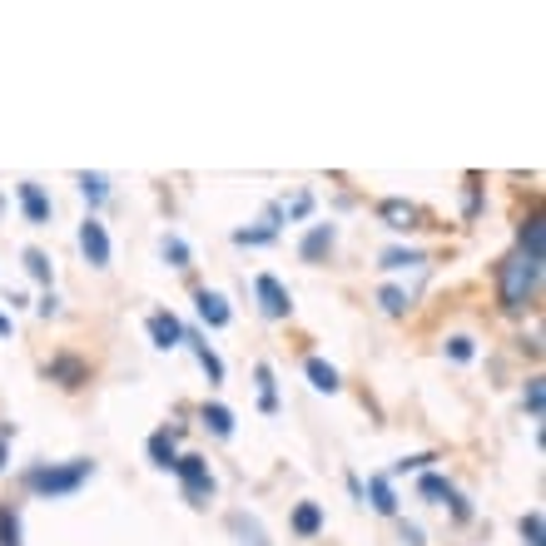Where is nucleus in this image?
I'll return each mask as SVG.
<instances>
[{
	"instance_id": "nucleus-1",
	"label": "nucleus",
	"mask_w": 546,
	"mask_h": 546,
	"mask_svg": "<svg viewBox=\"0 0 546 546\" xmlns=\"http://www.w3.org/2000/svg\"><path fill=\"white\" fill-rule=\"evenodd\" d=\"M541 273H546V258H531L522 249H512L507 258L497 264V298H502V313H527L537 308L541 298Z\"/></svg>"
},
{
	"instance_id": "nucleus-2",
	"label": "nucleus",
	"mask_w": 546,
	"mask_h": 546,
	"mask_svg": "<svg viewBox=\"0 0 546 546\" xmlns=\"http://www.w3.org/2000/svg\"><path fill=\"white\" fill-rule=\"evenodd\" d=\"M94 477V462L90 457H70V462H30L25 472H20V482H25V492H35V497H75L80 487Z\"/></svg>"
},
{
	"instance_id": "nucleus-3",
	"label": "nucleus",
	"mask_w": 546,
	"mask_h": 546,
	"mask_svg": "<svg viewBox=\"0 0 546 546\" xmlns=\"http://www.w3.org/2000/svg\"><path fill=\"white\" fill-rule=\"evenodd\" d=\"M174 472H180V482H184V497L194 502V507H204V502L219 492V482H214V472H209V462H204V457H194V453L174 462Z\"/></svg>"
},
{
	"instance_id": "nucleus-4",
	"label": "nucleus",
	"mask_w": 546,
	"mask_h": 546,
	"mask_svg": "<svg viewBox=\"0 0 546 546\" xmlns=\"http://www.w3.org/2000/svg\"><path fill=\"white\" fill-rule=\"evenodd\" d=\"M254 293H258V308H264V318H288L293 313V298H288V288H283L278 278H273V273H258L254 278Z\"/></svg>"
},
{
	"instance_id": "nucleus-5",
	"label": "nucleus",
	"mask_w": 546,
	"mask_h": 546,
	"mask_svg": "<svg viewBox=\"0 0 546 546\" xmlns=\"http://www.w3.org/2000/svg\"><path fill=\"white\" fill-rule=\"evenodd\" d=\"M45 377H50V383H60L65 393H75V387L90 383V363L75 358V353H55V358L45 363Z\"/></svg>"
},
{
	"instance_id": "nucleus-6",
	"label": "nucleus",
	"mask_w": 546,
	"mask_h": 546,
	"mask_svg": "<svg viewBox=\"0 0 546 546\" xmlns=\"http://www.w3.org/2000/svg\"><path fill=\"white\" fill-rule=\"evenodd\" d=\"M377 219H383L393 234H413V229H423V209H417L413 199H383V204H377Z\"/></svg>"
},
{
	"instance_id": "nucleus-7",
	"label": "nucleus",
	"mask_w": 546,
	"mask_h": 546,
	"mask_svg": "<svg viewBox=\"0 0 546 546\" xmlns=\"http://www.w3.org/2000/svg\"><path fill=\"white\" fill-rule=\"evenodd\" d=\"M80 254H85L90 268H110V234H104V224L94 214L80 224Z\"/></svg>"
},
{
	"instance_id": "nucleus-8",
	"label": "nucleus",
	"mask_w": 546,
	"mask_h": 546,
	"mask_svg": "<svg viewBox=\"0 0 546 546\" xmlns=\"http://www.w3.org/2000/svg\"><path fill=\"white\" fill-rule=\"evenodd\" d=\"M15 199H20V214H25V224H35V229L50 224V194H45L35 180L15 184Z\"/></svg>"
},
{
	"instance_id": "nucleus-9",
	"label": "nucleus",
	"mask_w": 546,
	"mask_h": 546,
	"mask_svg": "<svg viewBox=\"0 0 546 546\" xmlns=\"http://www.w3.org/2000/svg\"><path fill=\"white\" fill-rule=\"evenodd\" d=\"M333 244H338V224H313L298 244V258L303 264H323V258L333 254Z\"/></svg>"
},
{
	"instance_id": "nucleus-10",
	"label": "nucleus",
	"mask_w": 546,
	"mask_h": 546,
	"mask_svg": "<svg viewBox=\"0 0 546 546\" xmlns=\"http://www.w3.org/2000/svg\"><path fill=\"white\" fill-rule=\"evenodd\" d=\"M150 338H154V348H164V353H170V348H184V323L180 318H174V313H150Z\"/></svg>"
},
{
	"instance_id": "nucleus-11",
	"label": "nucleus",
	"mask_w": 546,
	"mask_h": 546,
	"mask_svg": "<svg viewBox=\"0 0 546 546\" xmlns=\"http://www.w3.org/2000/svg\"><path fill=\"white\" fill-rule=\"evenodd\" d=\"M194 303H199V318H204L209 328H229L234 308H229V298H224V293H214V288H199V293H194Z\"/></svg>"
},
{
	"instance_id": "nucleus-12",
	"label": "nucleus",
	"mask_w": 546,
	"mask_h": 546,
	"mask_svg": "<svg viewBox=\"0 0 546 546\" xmlns=\"http://www.w3.org/2000/svg\"><path fill=\"white\" fill-rule=\"evenodd\" d=\"M150 462L164 472H174V462H180V427H160V433L150 437Z\"/></svg>"
},
{
	"instance_id": "nucleus-13",
	"label": "nucleus",
	"mask_w": 546,
	"mask_h": 546,
	"mask_svg": "<svg viewBox=\"0 0 546 546\" xmlns=\"http://www.w3.org/2000/svg\"><path fill=\"white\" fill-rule=\"evenodd\" d=\"M184 348H189V353H194V358H199V367H204V373H209V383H224V358H219V353L209 348V343L199 338V333H189V328H184Z\"/></svg>"
},
{
	"instance_id": "nucleus-14",
	"label": "nucleus",
	"mask_w": 546,
	"mask_h": 546,
	"mask_svg": "<svg viewBox=\"0 0 546 546\" xmlns=\"http://www.w3.org/2000/svg\"><path fill=\"white\" fill-rule=\"evenodd\" d=\"M199 423H204L209 433L219 437V443H229V437H234V423H239V417L229 413L224 403H204V407H199Z\"/></svg>"
},
{
	"instance_id": "nucleus-15",
	"label": "nucleus",
	"mask_w": 546,
	"mask_h": 546,
	"mask_svg": "<svg viewBox=\"0 0 546 546\" xmlns=\"http://www.w3.org/2000/svg\"><path fill=\"white\" fill-rule=\"evenodd\" d=\"M517 249L531 258H546V229H541V214H527L517 229Z\"/></svg>"
},
{
	"instance_id": "nucleus-16",
	"label": "nucleus",
	"mask_w": 546,
	"mask_h": 546,
	"mask_svg": "<svg viewBox=\"0 0 546 546\" xmlns=\"http://www.w3.org/2000/svg\"><path fill=\"white\" fill-rule=\"evenodd\" d=\"M323 531V507L318 502H298L293 507V537H318Z\"/></svg>"
},
{
	"instance_id": "nucleus-17",
	"label": "nucleus",
	"mask_w": 546,
	"mask_h": 546,
	"mask_svg": "<svg viewBox=\"0 0 546 546\" xmlns=\"http://www.w3.org/2000/svg\"><path fill=\"white\" fill-rule=\"evenodd\" d=\"M417 492H423L427 502H437V507H447V502L457 497V487L443 477V472H423V477H417Z\"/></svg>"
},
{
	"instance_id": "nucleus-18",
	"label": "nucleus",
	"mask_w": 546,
	"mask_h": 546,
	"mask_svg": "<svg viewBox=\"0 0 546 546\" xmlns=\"http://www.w3.org/2000/svg\"><path fill=\"white\" fill-rule=\"evenodd\" d=\"M229 531L239 537V546H273V541H268V531L258 527L254 517H244V512H234V517H229Z\"/></svg>"
},
{
	"instance_id": "nucleus-19",
	"label": "nucleus",
	"mask_w": 546,
	"mask_h": 546,
	"mask_svg": "<svg viewBox=\"0 0 546 546\" xmlns=\"http://www.w3.org/2000/svg\"><path fill=\"white\" fill-rule=\"evenodd\" d=\"M367 502H373V512H383V517H397V497H393V482L387 477H367Z\"/></svg>"
},
{
	"instance_id": "nucleus-20",
	"label": "nucleus",
	"mask_w": 546,
	"mask_h": 546,
	"mask_svg": "<svg viewBox=\"0 0 546 546\" xmlns=\"http://www.w3.org/2000/svg\"><path fill=\"white\" fill-rule=\"evenodd\" d=\"M303 373H308V383L318 387V393H338V387H343L338 367H333V363H323V358H308V363H303Z\"/></svg>"
},
{
	"instance_id": "nucleus-21",
	"label": "nucleus",
	"mask_w": 546,
	"mask_h": 546,
	"mask_svg": "<svg viewBox=\"0 0 546 546\" xmlns=\"http://www.w3.org/2000/svg\"><path fill=\"white\" fill-rule=\"evenodd\" d=\"M160 254H164V264H170V268H194V254H189V244H184V239L180 234H164L160 239Z\"/></svg>"
},
{
	"instance_id": "nucleus-22",
	"label": "nucleus",
	"mask_w": 546,
	"mask_h": 546,
	"mask_svg": "<svg viewBox=\"0 0 546 546\" xmlns=\"http://www.w3.org/2000/svg\"><path fill=\"white\" fill-rule=\"evenodd\" d=\"M20 258H25V273H30V278H35V283H45V293H50V283H55V264H50V254H45V249H25Z\"/></svg>"
},
{
	"instance_id": "nucleus-23",
	"label": "nucleus",
	"mask_w": 546,
	"mask_h": 546,
	"mask_svg": "<svg viewBox=\"0 0 546 546\" xmlns=\"http://www.w3.org/2000/svg\"><path fill=\"white\" fill-rule=\"evenodd\" d=\"M254 377H258V407H264V413H278V383H273V367L258 363Z\"/></svg>"
},
{
	"instance_id": "nucleus-24",
	"label": "nucleus",
	"mask_w": 546,
	"mask_h": 546,
	"mask_svg": "<svg viewBox=\"0 0 546 546\" xmlns=\"http://www.w3.org/2000/svg\"><path fill=\"white\" fill-rule=\"evenodd\" d=\"M0 546H25L20 541V507L0 502Z\"/></svg>"
},
{
	"instance_id": "nucleus-25",
	"label": "nucleus",
	"mask_w": 546,
	"mask_h": 546,
	"mask_svg": "<svg viewBox=\"0 0 546 546\" xmlns=\"http://www.w3.org/2000/svg\"><path fill=\"white\" fill-rule=\"evenodd\" d=\"M522 403H527V413L541 423V413H546V387H541V373H531V377H527V387H522Z\"/></svg>"
},
{
	"instance_id": "nucleus-26",
	"label": "nucleus",
	"mask_w": 546,
	"mask_h": 546,
	"mask_svg": "<svg viewBox=\"0 0 546 546\" xmlns=\"http://www.w3.org/2000/svg\"><path fill=\"white\" fill-rule=\"evenodd\" d=\"M75 184L90 204H104V199H110V180H104V174H75Z\"/></svg>"
},
{
	"instance_id": "nucleus-27",
	"label": "nucleus",
	"mask_w": 546,
	"mask_h": 546,
	"mask_svg": "<svg viewBox=\"0 0 546 546\" xmlns=\"http://www.w3.org/2000/svg\"><path fill=\"white\" fill-rule=\"evenodd\" d=\"M427 264V254H417V249H387L383 254V268H417Z\"/></svg>"
},
{
	"instance_id": "nucleus-28",
	"label": "nucleus",
	"mask_w": 546,
	"mask_h": 546,
	"mask_svg": "<svg viewBox=\"0 0 546 546\" xmlns=\"http://www.w3.org/2000/svg\"><path fill=\"white\" fill-rule=\"evenodd\" d=\"M377 303H383V313H393V318H403V313L413 308L407 288H383V293H377Z\"/></svg>"
},
{
	"instance_id": "nucleus-29",
	"label": "nucleus",
	"mask_w": 546,
	"mask_h": 546,
	"mask_svg": "<svg viewBox=\"0 0 546 546\" xmlns=\"http://www.w3.org/2000/svg\"><path fill=\"white\" fill-rule=\"evenodd\" d=\"M273 239H278V234H273L268 224H258V229H234V244H239V249H258V244H273Z\"/></svg>"
},
{
	"instance_id": "nucleus-30",
	"label": "nucleus",
	"mask_w": 546,
	"mask_h": 546,
	"mask_svg": "<svg viewBox=\"0 0 546 546\" xmlns=\"http://www.w3.org/2000/svg\"><path fill=\"white\" fill-rule=\"evenodd\" d=\"M447 358H453V363H472V358H477V343H472L467 338V333H457V338H447Z\"/></svg>"
},
{
	"instance_id": "nucleus-31",
	"label": "nucleus",
	"mask_w": 546,
	"mask_h": 546,
	"mask_svg": "<svg viewBox=\"0 0 546 546\" xmlns=\"http://www.w3.org/2000/svg\"><path fill=\"white\" fill-rule=\"evenodd\" d=\"M522 537H527V546H541V541H546V522H541V512H527V517H522Z\"/></svg>"
},
{
	"instance_id": "nucleus-32",
	"label": "nucleus",
	"mask_w": 546,
	"mask_h": 546,
	"mask_svg": "<svg viewBox=\"0 0 546 546\" xmlns=\"http://www.w3.org/2000/svg\"><path fill=\"white\" fill-rule=\"evenodd\" d=\"M308 214H313V194H308V189L293 194L288 204H283V219H288V224H293V219H308Z\"/></svg>"
},
{
	"instance_id": "nucleus-33",
	"label": "nucleus",
	"mask_w": 546,
	"mask_h": 546,
	"mask_svg": "<svg viewBox=\"0 0 546 546\" xmlns=\"http://www.w3.org/2000/svg\"><path fill=\"white\" fill-rule=\"evenodd\" d=\"M427 462H437L433 453H413V457H403L393 472H427Z\"/></svg>"
},
{
	"instance_id": "nucleus-34",
	"label": "nucleus",
	"mask_w": 546,
	"mask_h": 546,
	"mask_svg": "<svg viewBox=\"0 0 546 546\" xmlns=\"http://www.w3.org/2000/svg\"><path fill=\"white\" fill-rule=\"evenodd\" d=\"M10 443H15V423H0V472L10 462Z\"/></svg>"
},
{
	"instance_id": "nucleus-35",
	"label": "nucleus",
	"mask_w": 546,
	"mask_h": 546,
	"mask_svg": "<svg viewBox=\"0 0 546 546\" xmlns=\"http://www.w3.org/2000/svg\"><path fill=\"white\" fill-rule=\"evenodd\" d=\"M447 507H453V517H457V522H472V502H467V497H462V492H457V497H453V502H447Z\"/></svg>"
},
{
	"instance_id": "nucleus-36",
	"label": "nucleus",
	"mask_w": 546,
	"mask_h": 546,
	"mask_svg": "<svg viewBox=\"0 0 546 546\" xmlns=\"http://www.w3.org/2000/svg\"><path fill=\"white\" fill-rule=\"evenodd\" d=\"M35 308H40V318H55V313H60V298H55V288H50L45 298L35 303Z\"/></svg>"
},
{
	"instance_id": "nucleus-37",
	"label": "nucleus",
	"mask_w": 546,
	"mask_h": 546,
	"mask_svg": "<svg viewBox=\"0 0 546 546\" xmlns=\"http://www.w3.org/2000/svg\"><path fill=\"white\" fill-rule=\"evenodd\" d=\"M403 546H427V541H423V527H413V522H403Z\"/></svg>"
},
{
	"instance_id": "nucleus-38",
	"label": "nucleus",
	"mask_w": 546,
	"mask_h": 546,
	"mask_svg": "<svg viewBox=\"0 0 546 546\" xmlns=\"http://www.w3.org/2000/svg\"><path fill=\"white\" fill-rule=\"evenodd\" d=\"M0 338H10V318H5V313H0Z\"/></svg>"
}]
</instances>
